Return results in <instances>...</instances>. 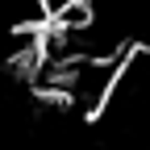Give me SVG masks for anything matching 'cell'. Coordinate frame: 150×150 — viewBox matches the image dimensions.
Instances as JSON below:
<instances>
[{"mask_svg":"<svg viewBox=\"0 0 150 150\" xmlns=\"http://www.w3.org/2000/svg\"><path fill=\"white\" fill-rule=\"evenodd\" d=\"M125 59V54H121ZM121 59H92V54H75V59L63 63L59 71V96L63 104L88 112V117H96L104 108L112 83H117V71H121Z\"/></svg>","mask_w":150,"mask_h":150,"instance_id":"obj_1","label":"cell"}]
</instances>
